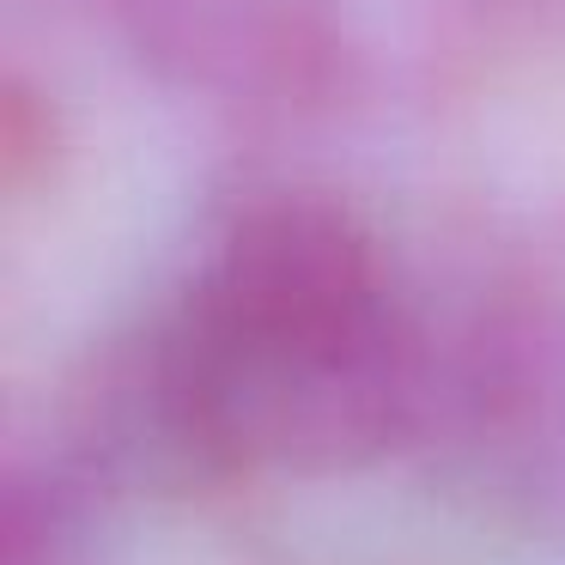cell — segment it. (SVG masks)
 I'll return each instance as SVG.
<instances>
[{"mask_svg": "<svg viewBox=\"0 0 565 565\" xmlns=\"http://www.w3.org/2000/svg\"><path fill=\"white\" fill-rule=\"evenodd\" d=\"M98 499L110 492L67 450L19 462L7 487V565H86Z\"/></svg>", "mask_w": 565, "mask_h": 565, "instance_id": "3957f363", "label": "cell"}, {"mask_svg": "<svg viewBox=\"0 0 565 565\" xmlns=\"http://www.w3.org/2000/svg\"><path fill=\"white\" fill-rule=\"evenodd\" d=\"M122 43L177 92L280 104L334 62L329 0H110Z\"/></svg>", "mask_w": 565, "mask_h": 565, "instance_id": "7a4b0ae2", "label": "cell"}, {"mask_svg": "<svg viewBox=\"0 0 565 565\" xmlns=\"http://www.w3.org/2000/svg\"><path fill=\"white\" fill-rule=\"evenodd\" d=\"M438 322L383 237L322 195H256L98 371L62 450L104 492L347 475L426 444Z\"/></svg>", "mask_w": 565, "mask_h": 565, "instance_id": "6da1fadb", "label": "cell"}]
</instances>
